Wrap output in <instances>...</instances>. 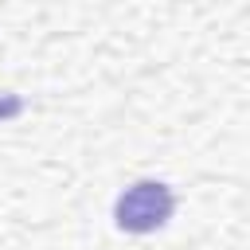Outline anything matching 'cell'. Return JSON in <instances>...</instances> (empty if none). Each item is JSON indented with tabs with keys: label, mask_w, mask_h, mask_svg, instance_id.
I'll use <instances>...</instances> for the list:
<instances>
[{
	"label": "cell",
	"mask_w": 250,
	"mask_h": 250,
	"mask_svg": "<svg viewBox=\"0 0 250 250\" xmlns=\"http://www.w3.org/2000/svg\"><path fill=\"white\" fill-rule=\"evenodd\" d=\"M168 215H172V191L164 184H156V180L133 184L117 199V227L121 230H133V234H145V230L164 227Z\"/></svg>",
	"instance_id": "cell-1"
},
{
	"label": "cell",
	"mask_w": 250,
	"mask_h": 250,
	"mask_svg": "<svg viewBox=\"0 0 250 250\" xmlns=\"http://www.w3.org/2000/svg\"><path fill=\"white\" fill-rule=\"evenodd\" d=\"M20 109V102H8V105H0V113H16Z\"/></svg>",
	"instance_id": "cell-2"
}]
</instances>
